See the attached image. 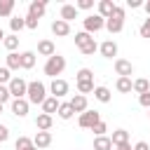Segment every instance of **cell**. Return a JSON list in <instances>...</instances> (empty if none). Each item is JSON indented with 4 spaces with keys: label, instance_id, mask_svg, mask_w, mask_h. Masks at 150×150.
I'll list each match as a JSON object with an SVG mask.
<instances>
[{
    "label": "cell",
    "instance_id": "cell-11",
    "mask_svg": "<svg viewBox=\"0 0 150 150\" xmlns=\"http://www.w3.org/2000/svg\"><path fill=\"white\" fill-rule=\"evenodd\" d=\"M98 52H101L103 59H115L120 49H117V42H115V40H105V42L98 45Z\"/></svg>",
    "mask_w": 150,
    "mask_h": 150
},
{
    "label": "cell",
    "instance_id": "cell-32",
    "mask_svg": "<svg viewBox=\"0 0 150 150\" xmlns=\"http://www.w3.org/2000/svg\"><path fill=\"white\" fill-rule=\"evenodd\" d=\"M84 80H94V70L91 68H80L75 73V82H84Z\"/></svg>",
    "mask_w": 150,
    "mask_h": 150
},
{
    "label": "cell",
    "instance_id": "cell-48",
    "mask_svg": "<svg viewBox=\"0 0 150 150\" xmlns=\"http://www.w3.org/2000/svg\"><path fill=\"white\" fill-rule=\"evenodd\" d=\"M2 110H5V103H0V115H2Z\"/></svg>",
    "mask_w": 150,
    "mask_h": 150
},
{
    "label": "cell",
    "instance_id": "cell-9",
    "mask_svg": "<svg viewBox=\"0 0 150 150\" xmlns=\"http://www.w3.org/2000/svg\"><path fill=\"white\" fill-rule=\"evenodd\" d=\"M134 63L131 61H127V59H115V73L120 75V77H131L134 75Z\"/></svg>",
    "mask_w": 150,
    "mask_h": 150
},
{
    "label": "cell",
    "instance_id": "cell-16",
    "mask_svg": "<svg viewBox=\"0 0 150 150\" xmlns=\"http://www.w3.org/2000/svg\"><path fill=\"white\" fill-rule=\"evenodd\" d=\"M52 124H54V117H52V115L40 112V115L35 117V127H38V131H49V129H52Z\"/></svg>",
    "mask_w": 150,
    "mask_h": 150
},
{
    "label": "cell",
    "instance_id": "cell-4",
    "mask_svg": "<svg viewBox=\"0 0 150 150\" xmlns=\"http://www.w3.org/2000/svg\"><path fill=\"white\" fill-rule=\"evenodd\" d=\"M82 26H84V33H98V30H103L105 28V19L103 16H98V14H87L84 19H82Z\"/></svg>",
    "mask_w": 150,
    "mask_h": 150
},
{
    "label": "cell",
    "instance_id": "cell-44",
    "mask_svg": "<svg viewBox=\"0 0 150 150\" xmlns=\"http://www.w3.org/2000/svg\"><path fill=\"white\" fill-rule=\"evenodd\" d=\"M127 7L136 9V7H143V0H127Z\"/></svg>",
    "mask_w": 150,
    "mask_h": 150
},
{
    "label": "cell",
    "instance_id": "cell-15",
    "mask_svg": "<svg viewBox=\"0 0 150 150\" xmlns=\"http://www.w3.org/2000/svg\"><path fill=\"white\" fill-rule=\"evenodd\" d=\"M38 54H40V56H47V59L54 56V54H56L54 42H52V40H40V42H38Z\"/></svg>",
    "mask_w": 150,
    "mask_h": 150
},
{
    "label": "cell",
    "instance_id": "cell-45",
    "mask_svg": "<svg viewBox=\"0 0 150 150\" xmlns=\"http://www.w3.org/2000/svg\"><path fill=\"white\" fill-rule=\"evenodd\" d=\"M143 9H145V14L150 16V0H148V2H143Z\"/></svg>",
    "mask_w": 150,
    "mask_h": 150
},
{
    "label": "cell",
    "instance_id": "cell-20",
    "mask_svg": "<svg viewBox=\"0 0 150 150\" xmlns=\"http://www.w3.org/2000/svg\"><path fill=\"white\" fill-rule=\"evenodd\" d=\"M59 103H61L59 98H54V96H47V98L42 101V105H40V108H42V112H45V115H54V112L59 110Z\"/></svg>",
    "mask_w": 150,
    "mask_h": 150
},
{
    "label": "cell",
    "instance_id": "cell-7",
    "mask_svg": "<svg viewBox=\"0 0 150 150\" xmlns=\"http://www.w3.org/2000/svg\"><path fill=\"white\" fill-rule=\"evenodd\" d=\"M68 82L63 80V77H56V80H52V84H49V91H52V96L54 98H63L66 94H68Z\"/></svg>",
    "mask_w": 150,
    "mask_h": 150
},
{
    "label": "cell",
    "instance_id": "cell-1",
    "mask_svg": "<svg viewBox=\"0 0 150 150\" xmlns=\"http://www.w3.org/2000/svg\"><path fill=\"white\" fill-rule=\"evenodd\" d=\"M63 70H66V56H61V54L49 56V59L45 61V66H42V73H45L47 77H52V80H56Z\"/></svg>",
    "mask_w": 150,
    "mask_h": 150
},
{
    "label": "cell",
    "instance_id": "cell-49",
    "mask_svg": "<svg viewBox=\"0 0 150 150\" xmlns=\"http://www.w3.org/2000/svg\"><path fill=\"white\" fill-rule=\"evenodd\" d=\"M148 117H150V108H148Z\"/></svg>",
    "mask_w": 150,
    "mask_h": 150
},
{
    "label": "cell",
    "instance_id": "cell-18",
    "mask_svg": "<svg viewBox=\"0 0 150 150\" xmlns=\"http://www.w3.org/2000/svg\"><path fill=\"white\" fill-rule=\"evenodd\" d=\"M96 7H98V12H96V14H98V16H103V19H108V16L115 12V2H112V0H98V5H96Z\"/></svg>",
    "mask_w": 150,
    "mask_h": 150
},
{
    "label": "cell",
    "instance_id": "cell-27",
    "mask_svg": "<svg viewBox=\"0 0 150 150\" xmlns=\"http://www.w3.org/2000/svg\"><path fill=\"white\" fill-rule=\"evenodd\" d=\"M56 115H59L61 120H73L75 110H73V108H70V103L66 101V103H59V110H56Z\"/></svg>",
    "mask_w": 150,
    "mask_h": 150
},
{
    "label": "cell",
    "instance_id": "cell-33",
    "mask_svg": "<svg viewBox=\"0 0 150 150\" xmlns=\"http://www.w3.org/2000/svg\"><path fill=\"white\" fill-rule=\"evenodd\" d=\"M14 12V0H0V16H12Z\"/></svg>",
    "mask_w": 150,
    "mask_h": 150
},
{
    "label": "cell",
    "instance_id": "cell-38",
    "mask_svg": "<svg viewBox=\"0 0 150 150\" xmlns=\"http://www.w3.org/2000/svg\"><path fill=\"white\" fill-rule=\"evenodd\" d=\"M7 101H12L9 89H7V84H0V103H7Z\"/></svg>",
    "mask_w": 150,
    "mask_h": 150
},
{
    "label": "cell",
    "instance_id": "cell-42",
    "mask_svg": "<svg viewBox=\"0 0 150 150\" xmlns=\"http://www.w3.org/2000/svg\"><path fill=\"white\" fill-rule=\"evenodd\" d=\"M5 141H9V129L5 124H0V143H5Z\"/></svg>",
    "mask_w": 150,
    "mask_h": 150
},
{
    "label": "cell",
    "instance_id": "cell-29",
    "mask_svg": "<svg viewBox=\"0 0 150 150\" xmlns=\"http://www.w3.org/2000/svg\"><path fill=\"white\" fill-rule=\"evenodd\" d=\"M2 47L7 49V52H16V47H19V35H5V40H2Z\"/></svg>",
    "mask_w": 150,
    "mask_h": 150
},
{
    "label": "cell",
    "instance_id": "cell-35",
    "mask_svg": "<svg viewBox=\"0 0 150 150\" xmlns=\"http://www.w3.org/2000/svg\"><path fill=\"white\" fill-rule=\"evenodd\" d=\"M91 131H94V136H105V131H108V124L101 120V122H96V124L91 127Z\"/></svg>",
    "mask_w": 150,
    "mask_h": 150
},
{
    "label": "cell",
    "instance_id": "cell-34",
    "mask_svg": "<svg viewBox=\"0 0 150 150\" xmlns=\"http://www.w3.org/2000/svg\"><path fill=\"white\" fill-rule=\"evenodd\" d=\"M14 148H16V150H28V148H33V138H28V136H19L16 143H14Z\"/></svg>",
    "mask_w": 150,
    "mask_h": 150
},
{
    "label": "cell",
    "instance_id": "cell-24",
    "mask_svg": "<svg viewBox=\"0 0 150 150\" xmlns=\"http://www.w3.org/2000/svg\"><path fill=\"white\" fill-rule=\"evenodd\" d=\"M131 84H134V80H131V77H117L115 89H117L120 94H131Z\"/></svg>",
    "mask_w": 150,
    "mask_h": 150
},
{
    "label": "cell",
    "instance_id": "cell-19",
    "mask_svg": "<svg viewBox=\"0 0 150 150\" xmlns=\"http://www.w3.org/2000/svg\"><path fill=\"white\" fill-rule=\"evenodd\" d=\"M77 7L75 5H61V21H66V23H70L73 19H77Z\"/></svg>",
    "mask_w": 150,
    "mask_h": 150
},
{
    "label": "cell",
    "instance_id": "cell-10",
    "mask_svg": "<svg viewBox=\"0 0 150 150\" xmlns=\"http://www.w3.org/2000/svg\"><path fill=\"white\" fill-rule=\"evenodd\" d=\"M45 12H47V2H45V0H33V2L28 5V16L38 19V21L45 16Z\"/></svg>",
    "mask_w": 150,
    "mask_h": 150
},
{
    "label": "cell",
    "instance_id": "cell-37",
    "mask_svg": "<svg viewBox=\"0 0 150 150\" xmlns=\"http://www.w3.org/2000/svg\"><path fill=\"white\" fill-rule=\"evenodd\" d=\"M9 80H12V73L5 66H0V84H9Z\"/></svg>",
    "mask_w": 150,
    "mask_h": 150
},
{
    "label": "cell",
    "instance_id": "cell-31",
    "mask_svg": "<svg viewBox=\"0 0 150 150\" xmlns=\"http://www.w3.org/2000/svg\"><path fill=\"white\" fill-rule=\"evenodd\" d=\"M75 84H77V94H82V96L94 91V80H84V82H75Z\"/></svg>",
    "mask_w": 150,
    "mask_h": 150
},
{
    "label": "cell",
    "instance_id": "cell-21",
    "mask_svg": "<svg viewBox=\"0 0 150 150\" xmlns=\"http://www.w3.org/2000/svg\"><path fill=\"white\" fill-rule=\"evenodd\" d=\"M91 42H94V38H91L89 33H84V30H80V33H75V47H77L80 52H82L84 47H89Z\"/></svg>",
    "mask_w": 150,
    "mask_h": 150
},
{
    "label": "cell",
    "instance_id": "cell-41",
    "mask_svg": "<svg viewBox=\"0 0 150 150\" xmlns=\"http://www.w3.org/2000/svg\"><path fill=\"white\" fill-rule=\"evenodd\" d=\"M138 103H141L143 108H150V91H145V94H141V96H138Z\"/></svg>",
    "mask_w": 150,
    "mask_h": 150
},
{
    "label": "cell",
    "instance_id": "cell-25",
    "mask_svg": "<svg viewBox=\"0 0 150 150\" xmlns=\"http://www.w3.org/2000/svg\"><path fill=\"white\" fill-rule=\"evenodd\" d=\"M131 91H136V94L141 96V94L150 91V82H148L145 77H136V80H134V84H131Z\"/></svg>",
    "mask_w": 150,
    "mask_h": 150
},
{
    "label": "cell",
    "instance_id": "cell-23",
    "mask_svg": "<svg viewBox=\"0 0 150 150\" xmlns=\"http://www.w3.org/2000/svg\"><path fill=\"white\" fill-rule=\"evenodd\" d=\"M5 68H7L9 73L21 68V59H19V54H16V52H9V54L5 56Z\"/></svg>",
    "mask_w": 150,
    "mask_h": 150
},
{
    "label": "cell",
    "instance_id": "cell-2",
    "mask_svg": "<svg viewBox=\"0 0 150 150\" xmlns=\"http://www.w3.org/2000/svg\"><path fill=\"white\" fill-rule=\"evenodd\" d=\"M47 98V84L40 82V80H33L28 82V91H26V101L33 103V105H42V101Z\"/></svg>",
    "mask_w": 150,
    "mask_h": 150
},
{
    "label": "cell",
    "instance_id": "cell-8",
    "mask_svg": "<svg viewBox=\"0 0 150 150\" xmlns=\"http://www.w3.org/2000/svg\"><path fill=\"white\" fill-rule=\"evenodd\" d=\"M9 108H12V115H16V117H26L28 110H30V103H28L26 98H12V101H9Z\"/></svg>",
    "mask_w": 150,
    "mask_h": 150
},
{
    "label": "cell",
    "instance_id": "cell-40",
    "mask_svg": "<svg viewBox=\"0 0 150 150\" xmlns=\"http://www.w3.org/2000/svg\"><path fill=\"white\" fill-rule=\"evenodd\" d=\"M23 21H26V28H28V30H35V28H38V23H40L38 19H33V16H28V14L23 16Z\"/></svg>",
    "mask_w": 150,
    "mask_h": 150
},
{
    "label": "cell",
    "instance_id": "cell-47",
    "mask_svg": "<svg viewBox=\"0 0 150 150\" xmlns=\"http://www.w3.org/2000/svg\"><path fill=\"white\" fill-rule=\"evenodd\" d=\"M2 40H5V30L0 28V42H2Z\"/></svg>",
    "mask_w": 150,
    "mask_h": 150
},
{
    "label": "cell",
    "instance_id": "cell-36",
    "mask_svg": "<svg viewBox=\"0 0 150 150\" xmlns=\"http://www.w3.org/2000/svg\"><path fill=\"white\" fill-rule=\"evenodd\" d=\"M138 35H141V38H150V16H148V19L141 23V28H138Z\"/></svg>",
    "mask_w": 150,
    "mask_h": 150
},
{
    "label": "cell",
    "instance_id": "cell-39",
    "mask_svg": "<svg viewBox=\"0 0 150 150\" xmlns=\"http://www.w3.org/2000/svg\"><path fill=\"white\" fill-rule=\"evenodd\" d=\"M75 7H77V12H80V9H91V7H94V0H77Z\"/></svg>",
    "mask_w": 150,
    "mask_h": 150
},
{
    "label": "cell",
    "instance_id": "cell-22",
    "mask_svg": "<svg viewBox=\"0 0 150 150\" xmlns=\"http://www.w3.org/2000/svg\"><path fill=\"white\" fill-rule=\"evenodd\" d=\"M35 56H38V54L30 52V49H28V52H21V54H19V59H21V68H23V70H30V68L35 66Z\"/></svg>",
    "mask_w": 150,
    "mask_h": 150
},
{
    "label": "cell",
    "instance_id": "cell-17",
    "mask_svg": "<svg viewBox=\"0 0 150 150\" xmlns=\"http://www.w3.org/2000/svg\"><path fill=\"white\" fill-rule=\"evenodd\" d=\"M110 143H112V148L129 143V131H127V129H115V131H112V136H110Z\"/></svg>",
    "mask_w": 150,
    "mask_h": 150
},
{
    "label": "cell",
    "instance_id": "cell-12",
    "mask_svg": "<svg viewBox=\"0 0 150 150\" xmlns=\"http://www.w3.org/2000/svg\"><path fill=\"white\" fill-rule=\"evenodd\" d=\"M33 145H35L38 150L49 148V145H52V131H38V134L33 136Z\"/></svg>",
    "mask_w": 150,
    "mask_h": 150
},
{
    "label": "cell",
    "instance_id": "cell-5",
    "mask_svg": "<svg viewBox=\"0 0 150 150\" xmlns=\"http://www.w3.org/2000/svg\"><path fill=\"white\" fill-rule=\"evenodd\" d=\"M7 89H9V96H12V98H26L28 82H26L23 77H12L9 84H7Z\"/></svg>",
    "mask_w": 150,
    "mask_h": 150
},
{
    "label": "cell",
    "instance_id": "cell-26",
    "mask_svg": "<svg viewBox=\"0 0 150 150\" xmlns=\"http://www.w3.org/2000/svg\"><path fill=\"white\" fill-rule=\"evenodd\" d=\"M94 98L101 101V103H108V101L112 98V94H110L108 87H94Z\"/></svg>",
    "mask_w": 150,
    "mask_h": 150
},
{
    "label": "cell",
    "instance_id": "cell-3",
    "mask_svg": "<svg viewBox=\"0 0 150 150\" xmlns=\"http://www.w3.org/2000/svg\"><path fill=\"white\" fill-rule=\"evenodd\" d=\"M124 19H127V9H124L122 5H115V12L105 19V30H108V33H122Z\"/></svg>",
    "mask_w": 150,
    "mask_h": 150
},
{
    "label": "cell",
    "instance_id": "cell-30",
    "mask_svg": "<svg viewBox=\"0 0 150 150\" xmlns=\"http://www.w3.org/2000/svg\"><path fill=\"white\" fill-rule=\"evenodd\" d=\"M9 28H12V33H14V35H16L19 30H23V28H26L23 16H12V19H9Z\"/></svg>",
    "mask_w": 150,
    "mask_h": 150
},
{
    "label": "cell",
    "instance_id": "cell-46",
    "mask_svg": "<svg viewBox=\"0 0 150 150\" xmlns=\"http://www.w3.org/2000/svg\"><path fill=\"white\" fill-rule=\"evenodd\" d=\"M117 150H131V143H124V145H117Z\"/></svg>",
    "mask_w": 150,
    "mask_h": 150
},
{
    "label": "cell",
    "instance_id": "cell-13",
    "mask_svg": "<svg viewBox=\"0 0 150 150\" xmlns=\"http://www.w3.org/2000/svg\"><path fill=\"white\" fill-rule=\"evenodd\" d=\"M68 103H70V108H73L75 112H80V115H82L84 110H89V108H87V105H89V101H87V96H82V94L70 96V101H68Z\"/></svg>",
    "mask_w": 150,
    "mask_h": 150
},
{
    "label": "cell",
    "instance_id": "cell-6",
    "mask_svg": "<svg viewBox=\"0 0 150 150\" xmlns=\"http://www.w3.org/2000/svg\"><path fill=\"white\" fill-rule=\"evenodd\" d=\"M96 122H101V112H98V110H84V112L77 117V124H80L82 129H91Z\"/></svg>",
    "mask_w": 150,
    "mask_h": 150
},
{
    "label": "cell",
    "instance_id": "cell-28",
    "mask_svg": "<svg viewBox=\"0 0 150 150\" xmlns=\"http://www.w3.org/2000/svg\"><path fill=\"white\" fill-rule=\"evenodd\" d=\"M94 150H112L110 136H96L94 138Z\"/></svg>",
    "mask_w": 150,
    "mask_h": 150
},
{
    "label": "cell",
    "instance_id": "cell-43",
    "mask_svg": "<svg viewBox=\"0 0 150 150\" xmlns=\"http://www.w3.org/2000/svg\"><path fill=\"white\" fill-rule=\"evenodd\" d=\"M131 150H150V145H148L145 141H138V143H134V145H131Z\"/></svg>",
    "mask_w": 150,
    "mask_h": 150
},
{
    "label": "cell",
    "instance_id": "cell-14",
    "mask_svg": "<svg viewBox=\"0 0 150 150\" xmlns=\"http://www.w3.org/2000/svg\"><path fill=\"white\" fill-rule=\"evenodd\" d=\"M52 33H54L56 38H66V35H70V23L56 19V21H52Z\"/></svg>",
    "mask_w": 150,
    "mask_h": 150
}]
</instances>
